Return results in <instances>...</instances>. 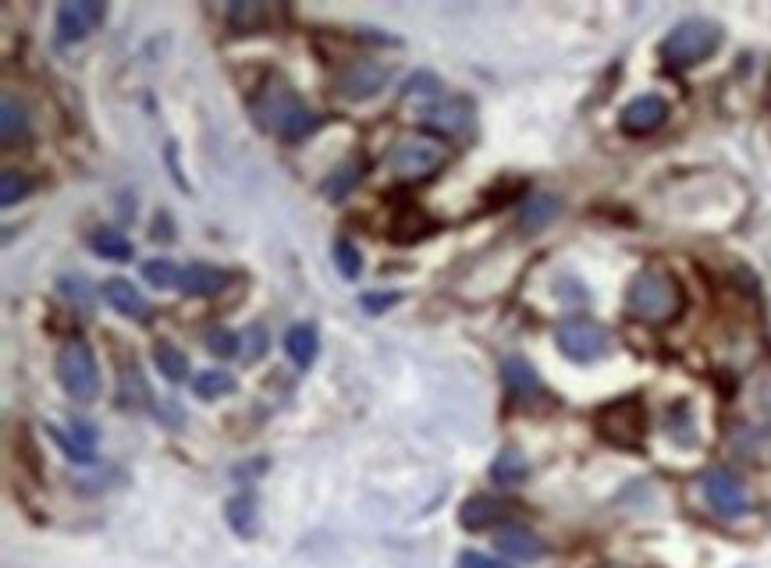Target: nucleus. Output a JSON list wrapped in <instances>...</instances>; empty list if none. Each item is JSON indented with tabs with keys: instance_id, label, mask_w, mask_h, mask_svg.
Segmentation results:
<instances>
[{
	"instance_id": "f257e3e1",
	"label": "nucleus",
	"mask_w": 771,
	"mask_h": 568,
	"mask_svg": "<svg viewBox=\"0 0 771 568\" xmlns=\"http://www.w3.org/2000/svg\"><path fill=\"white\" fill-rule=\"evenodd\" d=\"M249 111L260 128L274 132L281 142H303L310 139L320 128V114H313L306 103L299 100V93L281 79V75H271L249 100Z\"/></svg>"
},
{
	"instance_id": "f03ea898",
	"label": "nucleus",
	"mask_w": 771,
	"mask_h": 568,
	"mask_svg": "<svg viewBox=\"0 0 771 568\" xmlns=\"http://www.w3.org/2000/svg\"><path fill=\"white\" fill-rule=\"evenodd\" d=\"M686 309V292L679 277L668 267L651 263L644 270H637L633 281L626 288V313L640 320V324L665 327L672 320L683 317Z\"/></svg>"
},
{
	"instance_id": "7ed1b4c3",
	"label": "nucleus",
	"mask_w": 771,
	"mask_h": 568,
	"mask_svg": "<svg viewBox=\"0 0 771 568\" xmlns=\"http://www.w3.org/2000/svg\"><path fill=\"white\" fill-rule=\"evenodd\" d=\"M722 47V25L708 18H686L661 40V61L668 68H697Z\"/></svg>"
},
{
	"instance_id": "20e7f679",
	"label": "nucleus",
	"mask_w": 771,
	"mask_h": 568,
	"mask_svg": "<svg viewBox=\"0 0 771 568\" xmlns=\"http://www.w3.org/2000/svg\"><path fill=\"white\" fill-rule=\"evenodd\" d=\"M54 377L61 384V391L72 398V402H97L100 395V366L97 356L82 338H72L61 345V352L54 359Z\"/></svg>"
},
{
	"instance_id": "39448f33",
	"label": "nucleus",
	"mask_w": 771,
	"mask_h": 568,
	"mask_svg": "<svg viewBox=\"0 0 771 568\" xmlns=\"http://www.w3.org/2000/svg\"><path fill=\"white\" fill-rule=\"evenodd\" d=\"M594 426L608 444L637 451L647 437V409L640 398H619L594 412Z\"/></svg>"
},
{
	"instance_id": "423d86ee",
	"label": "nucleus",
	"mask_w": 771,
	"mask_h": 568,
	"mask_svg": "<svg viewBox=\"0 0 771 568\" xmlns=\"http://www.w3.org/2000/svg\"><path fill=\"white\" fill-rule=\"evenodd\" d=\"M555 341H558V352L565 359H573V363H597V359H605L612 352V334L605 324H597V320L590 317H569L562 320L555 327Z\"/></svg>"
},
{
	"instance_id": "0eeeda50",
	"label": "nucleus",
	"mask_w": 771,
	"mask_h": 568,
	"mask_svg": "<svg viewBox=\"0 0 771 568\" xmlns=\"http://www.w3.org/2000/svg\"><path fill=\"white\" fill-rule=\"evenodd\" d=\"M448 160V153L441 142L434 139H423V135H406L398 139L391 153H388V164L398 178L406 182H416V178H431L434 171H441Z\"/></svg>"
},
{
	"instance_id": "6e6552de",
	"label": "nucleus",
	"mask_w": 771,
	"mask_h": 568,
	"mask_svg": "<svg viewBox=\"0 0 771 568\" xmlns=\"http://www.w3.org/2000/svg\"><path fill=\"white\" fill-rule=\"evenodd\" d=\"M420 125L438 132L441 139H466L477 125V107L470 96H441L420 107Z\"/></svg>"
},
{
	"instance_id": "1a4fd4ad",
	"label": "nucleus",
	"mask_w": 771,
	"mask_h": 568,
	"mask_svg": "<svg viewBox=\"0 0 771 568\" xmlns=\"http://www.w3.org/2000/svg\"><path fill=\"white\" fill-rule=\"evenodd\" d=\"M701 494L708 501V508L718 519H740V515L750 512V494L736 473H729L722 466H715L701 476Z\"/></svg>"
},
{
	"instance_id": "9d476101",
	"label": "nucleus",
	"mask_w": 771,
	"mask_h": 568,
	"mask_svg": "<svg viewBox=\"0 0 771 568\" xmlns=\"http://www.w3.org/2000/svg\"><path fill=\"white\" fill-rule=\"evenodd\" d=\"M104 22H107V8L97 4V0H72V4H61V8H57V18H54L57 43H61V47L82 43L86 36L97 33Z\"/></svg>"
},
{
	"instance_id": "9b49d317",
	"label": "nucleus",
	"mask_w": 771,
	"mask_h": 568,
	"mask_svg": "<svg viewBox=\"0 0 771 568\" xmlns=\"http://www.w3.org/2000/svg\"><path fill=\"white\" fill-rule=\"evenodd\" d=\"M388 82V68L377 61H345L334 72V93L342 100H370Z\"/></svg>"
},
{
	"instance_id": "f8f14e48",
	"label": "nucleus",
	"mask_w": 771,
	"mask_h": 568,
	"mask_svg": "<svg viewBox=\"0 0 771 568\" xmlns=\"http://www.w3.org/2000/svg\"><path fill=\"white\" fill-rule=\"evenodd\" d=\"M668 121V103L658 93H644L637 100H629L619 114V128L626 135H654Z\"/></svg>"
},
{
	"instance_id": "ddd939ff",
	"label": "nucleus",
	"mask_w": 771,
	"mask_h": 568,
	"mask_svg": "<svg viewBox=\"0 0 771 568\" xmlns=\"http://www.w3.org/2000/svg\"><path fill=\"white\" fill-rule=\"evenodd\" d=\"M505 519H509V505L491 494H473L462 501V508H459V526L470 529V533H480V529H491Z\"/></svg>"
},
{
	"instance_id": "4468645a",
	"label": "nucleus",
	"mask_w": 771,
	"mask_h": 568,
	"mask_svg": "<svg viewBox=\"0 0 771 568\" xmlns=\"http://www.w3.org/2000/svg\"><path fill=\"white\" fill-rule=\"evenodd\" d=\"M100 295H104V302L114 309V313H121L128 320H150V302L143 299V292H139L132 281L107 277L100 284Z\"/></svg>"
},
{
	"instance_id": "2eb2a0df",
	"label": "nucleus",
	"mask_w": 771,
	"mask_h": 568,
	"mask_svg": "<svg viewBox=\"0 0 771 568\" xmlns=\"http://www.w3.org/2000/svg\"><path fill=\"white\" fill-rule=\"evenodd\" d=\"M501 384H505L512 402H530L534 395H541V377H537V370L519 356H509L505 363H501Z\"/></svg>"
},
{
	"instance_id": "dca6fc26",
	"label": "nucleus",
	"mask_w": 771,
	"mask_h": 568,
	"mask_svg": "<svg viewBox=\"0 0 771 568\" xmlns=\"http://www.w3.org/2000/svg\"><path fill=\"white\" fill-rule=\"evenodd\" d=\"M228 284V274L221 267H210V263H189L182 270V284H178V292L182 295H192V299H214V295H221Z\"/></svg>"
},
{
	"instance_id": "f3484780",
	"label": "nucleus",
	"mask_w": 771,
	"mask_h": 568,
	"mask_svg": "<svg viewBox=\"0 0 771 568\" xmlns=\"http://www.w3.org/2000/svg\"><path fill=\"white\" fill-rule=\"evenodd\" d=\"M498 551L516 561H537L544 558V540L530 533L526 526H501L498 529Z\"/></svg>"
},
{
	"instance_id": "a211bd4d",
	"label": "nucleus",
	"mask_w": 771,
	"mask_h": 568,
	"mask_svg": "<svg viewBox=\"0 0 771 568\" xmlns=\"http://www.w3.org/2000/svg\"><path fill=\"white\" fill-rule=\"evenodd\" d=\"M278 18V8L271 4H260V0H235L228 8V29L231 33H256L264 25H274Z\"/></svg>"
},
{
	"instance_id": "6ab92c4d",
	"label": "nucleus",
	"mask_w": 771,
	"mask_h": 568,
	"mask_svg": "<svg viewBox=\"0 0 771 568\" xmlns=\"http://www.w3.org/2000/svg\"><path fill=\"white\" fill-rule=\"evenodd\" d=\"M285 352L299 370H310L320 352V334L313 324H292L285 331Z\"/></svg>"
},
{
	"instance_id": "aec40b11",
	"label": "nucleus",
	"mask_w": 771,
	"mask_h": 568,
	"mask_svg": "<svg viewBox=\"0 0 771 568\" xmlns=\"http://www.w3.org/2000/svg\"><path fill=\"white\" fill-rule=\"evenodd\" d=\"M431 231H438V224H434V217L423 214L420 206H402V210L395 214V221H391V242L409 245V242L427 238Z\"/></svg>"
},
{
	"instance_id": "412c9836",
	"label": "nucleus",
	"mask_w": 771,
	"mask_h": 568,
	"mask_svg": "<svg viewBox=\"0 0 771 568\" xmlns=\"http://www.w3.org/2000/svg\"><path fill=\"white\" fill-rule=\"evenodd\" d=\"M25 139H29V114L15 96H4V103H0V142H4V150H18Z\"/></svg>"
},
{
	"instance_id": "4be33fe9",
	"label": "nucleus",
	"mask_w": 771,
	"mask_h": 568,
	"mask_svg": "<svg viewBox=\"0 0 771 568\" xmlns=\"http://www.w3.org/2000/svg\"><path fill=\"white\" fill-rule=\"evenodd\" d=\"M224 519H228V526H231V533L242 537V540H253L256 533H260V512H256V501H253L249 494L228 498Z\"/></svg>"
},
{
	"instance_id": "5701e85b",
	"label": "nucleus",
	"mask_w": 771,
	"mask_h": 568,
	"mask_svg": "<svg viewBox=\"0 0 771 568\" xmlns=\"http://www.w3.org/2000/svg\"><path fill=\"white\" fill-rule=\"evenodd\" d=\"M526 476H530V462L523 459V451L501 448L491 462V480L498 487H519V483H526Z\"/></svg>"
},
{
	"instance_id": "b1692460",
	"label": "nucleus",
	"mask_w": 771,
	"mask_h": 568,
	"mask_svg": "<svg viewBox=\"0 0 771 568\" xmlns=\"http://www.w3.org/2000/svg\"><path fill=\"white\" fill-rule=\"evenodd\" d=\"M558 214H562V199L541 192V196H530V199L523 203L519 228H523V231H541V228H548L551 221H555Z\"/></svg>"
},
{
	"instance_id": "393cba45",
	"label": "nucleus",
	"mask_w": 771,
	"mask_h": 568,
	"mask_svg": "<svg viewBox=\"0 0 771 568\" xmlns=\"http://www.w3.org/2000/svg\"><path fill=\"white\" fill-rule=\"evenodd\" d=\"M153 366H157L160 377L171 380V384H182L189 377V356L178 345H171V341H157V345H153Z\"/></svg>"
},
{
	"instance_id": "a878e982",
	"label": "nucleus",
	"mask_w": 771,
	"mask_h": 568,
	"mask_svg": "<svg viewBox=\"0 0 771 568\" xmlns=\"http://www.w3.org/2000/svg\"><path fill=\"white\" fill-rule=\"evenodd\" d=\"M235 391V377H231L228 370H203L192 377V395L203 398V402H217V398H224Z\"/></svg>"
},
{
	"instance_id": "bb28decb",
	"label": "nucleus",
	"mask_w": 771,
	"mask_h": 568,
	"mask_svg": "<svg viewBox=\"0 0 771 568\" xmlns=\"http://www.w3.org/2000/svg\"><path fill=\"white\" fill-rule=\"evenodd\" d=\"M89 245H93V253L97 256H104V260H114V263H125V260H132V242H128L121 231H114V228H100L93 231V238H89Z\"/></svg>"
},
{
	"instance_id": "cd10ccee",
	"label": "nucleus",
	"mask_w": 771,
	"mask_h": 568,
	"mask_svg": "<svg viewBox=\"0 0 771 568\" xmlns=\"http://www.w3.org/2000/svg\"><path fill=\"white\" fill-rule=\"evenodd\" d=\"M331 256H334V267H338V274L345 281H356L363 274V253H359V245H352L349 238H338L331 245Z\"/></svg>"
},
{
	"instance_id": "c85d7f7f",
	"label": "nucleus",
	"mask_w": 771,
	"mask_h": 568,
	"mask_svg": "<svg viewBox=\"0 0 771 568\" xmlns=\"http://www.w3.org/2000/svg\"><path fill=\"white\" fill-rule=\"evenodd\" d=\"M29 192H33V178L25 171L8 167V171L0 175V206H18Z\"/></svg>"
},
{
	"instance_id": "c756f323",
	"label": "nucleus",
	"mask_w": 771,
	"mask_h": 568,
	"mask_svg": "<svg viewBox=\"0 0 771 568\" xmlns=\"http://www.w3.org/2000/svg\"><path fill=\"white\" fill-rule=\"evenodd\" d=\"M402 96L406 100H441L445 96V82L438 79V75L434 72H416L413 79H406V86H402Z\"/></svg>"
},
{
	"instance_id": "7c9ffc66",
	"label": "nucleus",
	"mask_w": 771,
	"mask_h": 568,
	"mask_svg": "<svg viewBox=\"0 0 771 568\" xmlns=\"http://www.w3.org/2000/svg\"><path fill=\"white\" fill-rule=\"evenodd\" d=\"M143 277L153 284V288H178V284H182V270H178L171 260H146Z\"/></svg>"
},
{
	"instance_id": "2f4dec72",
	"label": "nucleus",
	"mask_w": 771,
	"mask_h": 568,
	"mask_svg": "<svg viewBox=\"0 0 771 568\" xmlns=\"http://www.w3.org/2000/svg\"><path fill=\"white\" fill-rule=\"evenodd\" d=\"M242 334L228 331V327H214L207 334V352L217 356V359H231V356H242Z\"/></svg>"
},
{
	"instance_id": "473e14b6",
	"label": "nucleus",
	"mask_w": 771,
	"mask_h": 568,
	"mask_svg": "<svg viewBox=\"0 0 771 568\" xmlns=\"http://www.w3.org/2000/svg\"><path fill=\"white\" fill-rule=\"evenodd\" d=\"M359 178H363V167H359V164H345V167H338V171H334V175L327 178V182H324V196L342 199L352 185H359Z\"/></svg>"
},
{
	"instance_id": "72a5a7b5",
	"label": "nucleus",
	"mask_w": 771,
	"mask_h": 568,
	"mask_svg": "<svg viewBox=\"0 0 771 568\" xmlns=\"http://www.w3.org/2000/svg\"><path fill=\"white\" fill-rule=\"evenodd\" d=\"M57 292L64 295V299L68 302H75V306H89L93 302V292H89V284H86V277H75V274H64V277H57Z\"/></svg>"
},
{
	"instance_id": "f704fd0d",
	"label": "nucleus",
	"mask_w": 771,
	"mask_h": 568,
	"mask_svg": "<svg viewBox=\"0 0 771 568\" xmlns=\"http://www.w3.org/2000/svg\"><path fill=\"white\" fill-rule=\"evenodd\" d=\"M47 430H50V437H54L57 448H61L64 455H68L72 462H79V466H93V462H97V451H86V448H79V444L72 441L68 434L57 430V426H47Z\"/></svg>"
},
{
	"instance_id": "c9c22d12",
	"label": "nucleus",
	"mask_w": 771,
	"mask_h": 568,
	"mask_svg": "<svg viewBox=\"0 0 771 568\" xmlns=\"http://www.w3.org/2000/svg\"><path fill=\"white\" fill-rule=\"evenodd\" d=\"M267 356V331L260 324H253L246 334H242V359L246 363H256V359Z\"/></svg>"
},
{
	"instance_id": "e433bc0d",
	"label": "nucleus",
	"mask_w": 771,
	"mask_h": 568,
	"mask_svg": "<svg viewBox=\"0 0 771 568\" xmlns=\"http://www.w3.org/2000/svg\"><path fill=\"white\" fill-rule=\"evenodd\" d=\"M398 302H402V295H398V292H367V295H359V306H363L370 317H381L384 309H391Z\"/></svg>"
},
{
	"instance_id": "4c0bfd02",
	"label": "nucleus",
	"mask_w": 771,
	"mask_h": 568,
	"mask_svg": "<svg viewBox=\"0 0 771 568\" xmlns=\"http://www.w3.org/2000/svg\"><path fill=\"white\" fill-rule=\"evenodd\" d=\"M68 437L79 448H86V451H93L97 448V430H93V423H82V419H72L68 423Z\"/></svg>"
},
{
	"instance_id": "58836bf2",
	"label": "nucleus",
	"mask_w": 771,
	"mask_h": 568,
	"mask_svg": "<svg viewBox=\"0 0 771 568\" xmlns=\"http://www.w3.org/2000/svg\"><path fill=\"white\" fill-rule=\"evenodd\" d=\"M459 568H509V565H501L498 558H487L480 551H466L459 558Z\"/></svg>"
},
{
	"instance_id": "ea45409f",
	"label": "nucleus",
	"mask_w": 771,
	"mask_h": 568,
	"mask_svg": "<svg viewBox=\"0 0 771 568\" xmlns=\"http://www.w3.org/2000/svg\"><path fill=\"white\" fill-rule=\"evenodd\" d=\"M150 238L153 242H175V231H171V217H167V214H157V217H153V231H150Z\"/></svg>"
}]
</instances>
